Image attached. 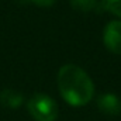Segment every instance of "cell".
I'll return each instance as SVG.
<instances>
[{
    "label": "cell",
    "mask_w": 121,
    "mask_h": 121,
    "mask_svg": "<svg viewBox=\"0 0 121 121\" xmlns=\"http://www.w3.org/2000/svg\"><path fill=\"white\" fill-rule=\"evenodd\" d=\"M103 42L110 52L121 55V21L114 20L106 26L103 32Z\"/></svg>",
    "instance_id": "cell-3"
},
{
    "label": "cell",
    "mask_w": 121,
    "mask_h": 121,
    "mask_svg": "<svg viewBox=\"0 0 121 121\" xmlns=\"http://www.w3.org/2000/svg\"><path fill=\"white\" fill-rule=\"evenodd\" d=\"M23 94L13 89H4L0 91V104L7 108H17L23 103Z\"/></svg>",
    "instance_id": "cell-5"
},
{
    "label": "cell",
    "mask_w": 121,
    "mask_h": 121,
    "mask_svg": "<svg viewBox=\"0 0 121 121\" xmlns=\"http://www.w3.org/2000/svg\"><path fill=\"white\" fill-rule=\"evenodd\" d=\"M59 93L66 103L75 107L87 104L94 94V85L90 76L78 65H63L58 72Z\"/></svg>",
    "instance_id": "cell-1"
},
{
    "label": "cell",
    "mask_w": 121,
    "mask_h": 121,
    "mask_svg": "<svg viewBox=\"0 0 121 121\" xmlns=\"http://www.w3.org/2000/svg\"><path fill=\"white\" fill-rule=\"evenodd\" d=\"M101 6L108 13L121 17V0H101Z\"/></svg>",
    "instance_id": "cell-7"
},
{
    "label": "cell",
    "mask_w": 121,
    "mask_h": 121,
    "mask_svg": "<svg viewBox=\"0 0 121 121\" xmlns=\"http://www.w3.org/2000/svg\"><path fill=\"white\" fill-rule=\"evenodd\" d=\"M32 3H35L37 6H41V7H48V6H52L56 0H31Z\"/></svg>",
    "instance_id": "cell-8"
},
{
    "label": "cell",
    "mask_w": 121,
    "mask_h": 121,
    "mask_svg": "<svg viewBox=\"0 0 121 121\" xmlns=\"http://www.w3.org/2000/svg\"><path fill=\"white\" fill-rule=\"evenodd\" d=\"M27 110L35 121H55L58 117L56 101L44 93H37L27 103Z\"/></svg>",
    "instance_id": "cell-2"
},
{
    "label": "cell",
    "mask_w": 121,
    "mask_h": 121,
    "mask_svg": "<svg viewBox=\"0 0 121 121\" xmlns=\"http://www.w3.org/2000/svg\"><path fill=\"white\" fill-rule=\"evenodd\" d=\"M70 6H72V9L76 10V11L89 13V11H91V10L96 9L97 0H70Z\"/></svg>",
    "instance_id": "cell-6"
},
{
    "label": "cell",
    "mask_w": 121,
    "mask_h": 121,
    "mask_svg": "<svg viewBox=\"0 0 121 121\" xmlns=\"http://www.w3.org/2000/svg\"><path fill=\"white\" fill-rule=\"evenodd\" d=\"M97 107L106 116H118L121 113V100L113 93H104L97 99Z\"/></svg>",
    "instance_id": "cell-4"
}]
</instances>
